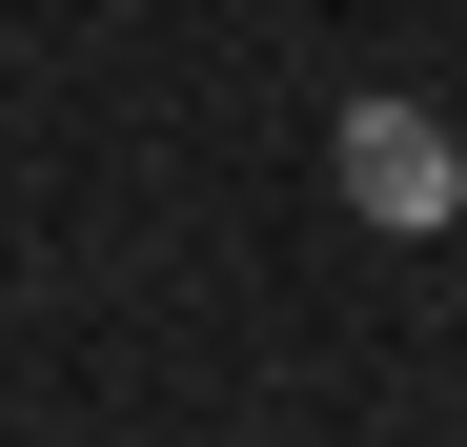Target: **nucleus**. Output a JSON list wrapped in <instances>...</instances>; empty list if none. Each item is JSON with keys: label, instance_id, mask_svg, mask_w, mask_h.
Instances as JSON below:
<instances>
[{"label": "nucleus", "instance_id": "nucleus-1", "mask_svg": "<svg viewBox=\"0 0 467 447\" xmlns=\"http://www.w3.org/2000/svg\"><path fill=\"white\" fill-rule=\"evenodd\" d=\"M346 183H366V224H447V122L427 102H346Z\"/></svg>", "mask_w": 467, "mask_h": 447}]
</instances>
